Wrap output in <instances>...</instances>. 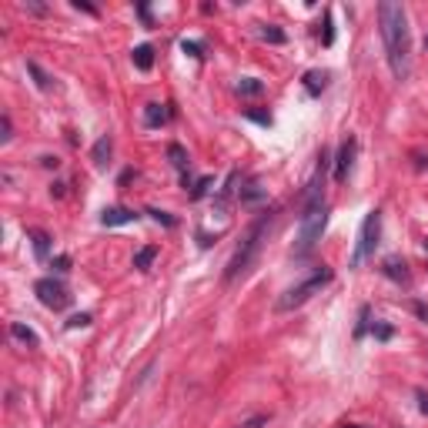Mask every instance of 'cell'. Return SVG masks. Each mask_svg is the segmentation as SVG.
<instances>
[{
	"instance_id": "1",
	"label": "cell",
	"mask_w": 428,
	"mask_h": 428,
	"mask_svg": "<svg viewBox=\"0 0 428 428\" xmlns=\"http://www.w3.org/2000/svg\"><path fill=\"white\" fill-rule=\"evenodd\" d=\"M378 24H381V41H385V54H388L392 74L398 77V80H405V77H408V54H412L405 7L395 3V0L378 3Z\"/></svg>"
},
{
	"instance_id": "2",
	"label": "cell",
	"mask_w": 428,
	"mask_h": 428,
	"mask_svg": "<svg viewBox=\"0 0 428 428\" xmlns=\"http://www.w3.org/2000/svg\"><path fill=\"white\" fill-rule=\"evenodd\" d=\"M328 225V207L322 201V188L318 181L308 188V204H304V214L298 221V245H295V254H308L318 241H322V231Z\"/></svg>"
},
{
	"instance_id": "3",
	"label": "cell",
	"mask_w": 428,
	"mask_h": 428,
	"mask_svg": "<svg viewBox=\"0 0 428 428\" xmlns=\"http://www.w3.org/2000/svg\"><path fill=\"white\" fill-rule=\"evenodd\" d=\"M268 225H271V214H261V218H258V221L248 227L245 241L238 245V251L231 254V261H227L225 281H238V278H245L254 268L258 251H261V245H264V231H268Z\"/></svg>"
},
{
	"instance_id": "4",
	"label": "cell",
	"mask_w": 428,
	"mask_h": 428,
	"mask_svg": "<svg viewBox=\"0 0 428 428\" xmlns=\"http://www.w3.org/2000/svg\"><path fill=\"white\" fill-rule=\"evenodd\" d=\"M331 278H335V271L322 264V268H318V271H315L311 278H304L302 284L288 288V291L278 298L275 308H278V311H295V308H302V304H308L311 298H315V295H322V291H325L328 284H331Z\"/></svg>"
},
{
	"instance_id": "5",
	"label": "cell",
	"mask_w": 428,
	"mask_h": 428,
	"mask_svg": "<svg viewBox=\"0 0 428 428\" xmlns=\"http://www.w3.org/2000/svg\"><path fill=\"white\" fill-rule=\"evenodd\" d=\"M378 238H381V211H368V218L361 221V231H358V245H354L352 254V268H358L365 258H372L378 248Z\"/></svg>"
},
{
	"instance_id": "6",
	"label": "cell",
	"mask_w": 428,
	"mask_h": 428,
	"mask_svg": "<svg viewBox=\"0 0 428 428\" xmlns=\"http://www.w3.org/2000/svg\"><path fill=\"white\" fill-rule=\"evenodd\" d=\"M34 291H37V298L44 308H51V311H64L67 304H71V295H67V288L57 281V278H41L37 284H34Z\"/></svg>"
},
{
	"instance_id": "7",
	"label": "cell",
	"mask_w": 428,
	"mask_h": 428,
	"mask_svg": "<svg viewBox=\"0 0 428 428\" xmlns=\"http://www.w3.org/2000/svg\"><path fill=\"white\" fill-rule=\"evenodd\" d=\"M354 151H358L354 137H348V141H345V144L338 148V161H335V181H338V184H345V181H348V174H352Z\"/></svg>"
},
{
	"instance_id": "8",
	"label": "cell",
	"mask_w": 428,
	"mask_h": 428,
	"mask_svg": "<svg viewBox=\"0 0 428 428\" xmlns=\"http://www.w3.org/2000/svg\"><path fill=\"white\" fill-rule=\"evenodd\" d=\"M131 221H137V214H134L131 207H107V211L101 214V225H104V227L131 225Z\"/></svg>"
},
{
	"instance_id": "9",
	"label": "cell",
	"mask_w": 428,
	"mask_h": 428,
	"mask_svg": "<svg viewBox=\"0 0 428 428\" xmlns=\"http://www.w3.org/2000/svg\"><path fill=\"white\" fill-rule=\"evenodd\" d=\"M381 271L392 278V281H398V284H408V281H412V275H408V264L398 261V258H388V261L381 264Z\"/></svg>"
},
{
	"instance_id": "10",
	"label": "cell",
	"mask_w": 428,
	"mask_h": 428,
	"mask_svg": "<svg viewBox=\"0 0 428 428\" xmlns=\"http://www.w3.org/2000/svg\"><path fill=\"white\" fill-rule=\"evenodd\" d=\"M168 117H171L168 104H148V107H144V124H148V127L168 124Z\"/></svg>"
},
{
	"instance_id": "11",
	"label": "cell",
	"mask_w": 428,
	"mask_h": 428,
	"mask_svg": "<svg viewBox=\"0 0 428 428\" xmlns=\"http://www.w3.org/2000/svg\"><path fill=\"white\" fill-rule=\"evenodd\" d=\"M325 87H328V71H308V74H304V91H308L311 98H318Z\"/></svg>"
},
{
	"instance_id": "12",
	"label": "cell",
	"mask_w": 428,
	"mask_h": 428,
	"mask_svg": "<svg viewBox=\"0 0 428 428\" xmlns=\"http://www.w3.org/2000/svg\"><path fill=\"white\" fill-rule=\"evenodd\" d=\"M131 60H134V67H137V71H151V67H154V47H151V44L134 47Z\"/></svg>"
},
{
	"instance_id": "13",
	"label": "cell",
	"mask_w": 428,
	"mask_h": 428,
	"mask_svg": "<svg viewBox=\"0 0 428 428\" xmlns=\"http://www.w3.org/2000/svg\"><path fill=\"white\" fill-rule=\"evenodd\" d=\"M30 241H34V254L44 261L51 254V234L47 231H30Z\"/></svg>"
},
{
	"instance_id": "14",
	"label": "cell",
	"mask_w": 428,
	"mask_h": 428,
	"mask_svg": "<svg viewBox=\"0 0 428 428\" xmlns=\"http://www.w3.org/2000/svg\"><path fill=\"white\" fill-rule=\"evenodd\" d=\"M238 94L241 98H258V94H264V84L258 77H241L238 80Z\"/></svg>"
},
{
	"instance_id": "15",
	"label": "cell",
	"mask_w": 428,
	"mask_h": 428,
	"mask_svg": "<svg viewBox=\"0 0 428 428\" xmlns=\"http://www.w3.org/2000/svg\"><path fill=\"white\" fill-rule=\"evenodd\" d=\"M10 335H14L17 341H24V345H30V348H37V341H41V338L34 335V328L21 325V322H14V325H10Z\"/></svg>"
},
{
	"instance_id": "16",
	"label": "cell",
	"mask_w": 428,
	"mask_h": 428,
	"mask_svg": "<svg viewBox=\"0 0 428 428\" xmlns=\"http://www.w3.org/2000/svg\"><path fill=\"white\" fill-rule=\"evenodd\" d=\"M111 148H114V144H111V137H107V134H104L101 141L94 144L91 157H94V164H98V168H104V164H107V157H111Z\"/></svg>"
},
{
	"instance_id": "17",
	"label": "cell",
	"mask_w": 428,
	"mask_h": 428,
	"mask_svg": "<svg viewBox=\"0 0 428 428\" xmlns=\"http://www.w3.org/2000/svg\"><path fill=\"white\" fill-rule=\"evenodd\" d=\"M268 198V191L261 188V184H248V188H241V204H258V201H264Z\"/></svg>"
},
{
	"instance_id": "18",
	"label": "cell",
	"mask_w": 428,
	"mask_h": 428,
	"mask_svg": "<svg viewBox=\"0 0 428 428\" xmlns=\"http://www.w3.org/2000/svg\"><path fill=\"white\" fill-rule=\"evenodd\" d=\"M154 258H157V248H154V245L141 248V251L134 254V268H137V271H148V268L154 264Z\"/></svg>"
},
{
	"instance_id": "19",
	"label": "cell",
	"mask_w": 428,
	"mask_h": 428,
	"mask_svg": "<svg viewBox=\"0 0 428 428\" xmlns=\"http://www.w3.org/2000/svg\"><path fill=\"white\" fill-rule=\"evenodd\" d=\"M258 37H261V41H268V44H284V41H288V37H284V30H278V27H268V24L258 27Z\"/></svg>"
},
{
	"instance_id": "20",
	"label": "cell",
	"mask_w": 428,
	"mask_h": 428,
	"mask_svg": "<svg viewBox=\"0 0 428 428\" xmlns=\"http://www.w3.org/2000/svg\"><path fill=\"white\" fill-rule=\"evenodd\" d=\"M168 157H171V164H174L177 171H188V164H191V161H188V151H184L181 144H171V148H168Z\"/></svg>"
},
{
	"instance_id": "21",
	"label": "cell",
	"mask_w": 428,
	"mask_h": 428,
	"mask_svg": "<svg viewBox=\"0 0 428 428\" xmlns=\"http://www.w3.org/2000/svg\"><path fill=\"white\" fill-rule=\"evenodd\" d=\"M27 71H30L34 77H37V87H41V91H51V77L44 74V71H41V67H37L34 60H27Z\"/></svg>"
},
{
	"instance_id": "22",
	"label": "cell",
	"mask_w": 428,
	"mask_h": 428,
	"mask_svg": "<svg viewBox=\"0 0 428 428\" xmlns=\"http://www.w3.org/2000/svg\"><path fill=\"white\" fill-rule=\"evenodd\" d=\"M211 184H214V177H201V181H198V184L191 188V201H201L204 194L211 191Z\"/></svg>"
},
{
	"instance_id": "23",
	"label": "cell",
	"mask_w": 428,
	"mask_h": 428,
	"mask_svg": "<svg viewBox=\"0 0 428 428\" xmlns=\"http://www.w3.org/2000/svg\"><path fill=\"white\" fill-rule=\"evenodd\" d=\"M368 315H372L368 308H361V311H358V318H361V322H358V328H354V338H361V335L368 331Z\"/></svg>"
},
{
	"instance_id": "24",
	"label": "cell",
	"mask_w": 428,
	"mask_h": 428,
	"mask_svg": "<svg viewBox=\"0 0 428 428\" xmlns=\"http://www.w3.org/2000/svg\"><path fill=\"white\" fill-rule=\"evenodd\" d=\"M261 425H268V415H254V418H248V422H241L238 428H261Z\"/></svg>"
},
{
	"instance_id": "25",
	"label": "cell",
	"mask_w": 428,
	"mask_h": 428,
	"mask_svg": "<svg viewBox=\"0 0 428 428\" xmlns=\"http://www.w3.org/2000/svg\"><path fill=\"white\" fill-rule=\"evenodd\" d=\"M181 51L191 54V57H204V54H201V44H194V41H184V44H181Z\"/></svg>"
},
{
	"instance_id": "26",
	"label": "cell",
	"mask_w": 428,
	"mask_h": 428,
	"mask_svg": "<svg viewBox=\"0 0 428 428\" xmlns=\"http://www.w3.org/2000/svg\"><path fill=\"white\" fill-rule=\"evenodd\" d=\"M10 131H14V124H10V114H3V134H0V144H7V141L14 137Z\"/></svg>"
},
{
	"instance_id": "27",
	"label": "cell",
	"mask_w": 428,
	"mask_h": 428,
	"mask_svg": "<svg viewBox=\"0 0 428 428\" xmlns=\"http://www.w3.org/2000/svg\"><path fill=\"white\" fill-rule=\"evenodd\" d=\"M91 325V315H74L71 322H67V328H87Z\"/></svg>"
},
{
	"instance_id": "28",
	"label": "cell",
	"mask_w": 428,
	"mask_h": 428,
	"mask_svg": "<svg viewBox=\"0 0 428 428\" xmlns=\"http://www.w3.org/2000/svg\"><path fill=\"white\" fill-rule=\"evenodd\" d=\"M415 398H418V408H422V415H428V392H425V388H418V392H415Z\"/></svg>"
},
{
	"instance_id": "29",
	"label": "cell",
	"mask_w": 428,
	"mask_h": 428,
	"mask_svg": "<svg viewBox=\"0 0 428 428\" xmlns=\"http://www.w3.org/2000/svg\"><path fill=\"white\" fill-rule=\"evenodd\" d=\"M151 218H154V221H161V225H168V227L174 225V218H171V214H164V211H151Z\"/></svg>"
},
{
	"instance_id": "30",
	"label": "cell",
	"mask_w": 428,
	"mask_h": 428,
	"mask_svg": "<svg viewBox=\"0 0 428 428\" xmlns=\"http://www.w3.org/2000/svg\"><path fill=\"white\" fill-rule=\"evenodd\" d=\"M248 117H251V121H258V124H271V114H258V111H248Z\"/></svg>"
},
{
	"instance_id": "31",
	"label": "cell",
	"mask_w": 428,
	"mask_h": 428,
	"mask_svg": "<svg viewBox=\"0 0 428 428\" xmlns=\"http://www.w3.org/2000/svg\"><path fill=\"white\" fill-rule=\"evenodd\" d=\"M54 268H57V271H67V268H71V258H67V254L54 258Z\"/></svg>"
},
{
	"instance_id": "32",
	"label": "cell",
	"mask_w": 428,
	"mask_h": 428,
	"mask_svg": "<svg viewBox=\"0 0 428 428\" xmlns=\"http://www.w3.org/2000/svg\"><path fill=\"white\" fill-rule=\"evenodd\" d=\"M412 308H415V315H418V318H422V322H425V325H428V304L415 302V304H412Z\"/></svg>"
},
{
	"instance_id": "33",
	"label": "cell",
	"mask_w": 428,
	"mask_h": 428,
	"mask_svg": "<svg viewBox=\"0 0 428 428\" xmlns=\"http://www.w3.org/2000/svg\"><path fill=\"white\" fill-rule=\"evenodd\" d=\"M375 338L388 341V338H392V328H388V325H378V328H375Z\"/></svg>"
},
{
	"instance_id": "34",
	"label": "cell",
	"mask_w": 428,
	"mask_h": 428,
	"mask_svg": "<svg viewBox=\"0 0 428 428\" xmlns=\"http://www.w3.org/2000/svg\"><path fill=\"white\" fill-rule=\"evenodd\" d=\"M325 44H331L335 41V34H331V17H325V37H322Z\"/></svg>"
},
{
	"instance_id": "35",
	"label": "cell",
	"mask_w": 428,
	"mask_h": 428,
	"mask_svg": "<svg viewBox=\"0 0 428 428\" xmlns=\"http://www.w3.org/2000/svg\"><path fill=\"white\" fill-rule=\"evenodd\" d=\"M341 428H365V425H341Z\"/></svg>"
},
{
	"instance_id": "36",
	"label": "cell",
	"mask_w": 428,
	"mask_h": 428,
	"mask_svg": "<svg viewBox=\"0 0 428 428\" xmlns=\"http://www.w3.org/2000/svg\"><path fill=\"white\" fill-rule=\"evenodd\" d=\"M425 51H428V34H425Z\"/></svg>"
}]
</instances>
